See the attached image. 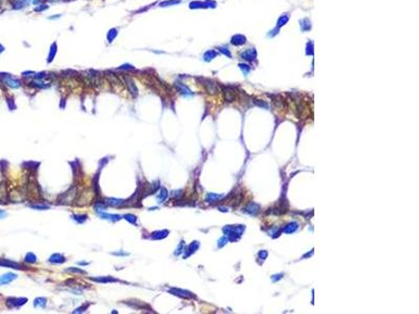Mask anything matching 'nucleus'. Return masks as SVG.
Returning <instances> with one entry per match:
<instances>
[{"label":"nucleus","mask_w":419,"mask_h":314,"mask_svg":"<svg viewBox=\"0 0 419 314\" xmlns=\"http://www.w3.org/2000/svg\"><path fill=\"white\" fill-rule=\"evenodd\" d=\"M1 78H2V81L4 82V84H7L8 86H10L12 88L20 87V82L10 74H1Z\"/></svg>","instance_id":"obj_1"},{"label":"nucleus","mask_w":419,"mask_h":314,"mask_svg":"<svg viewBox=\"0 0 419 314\" xmlns=\"http://www.w3.org/2000/svg\"><path fill=\"white\" fill-rule=\"evenodd\" d=\"M239 66H240V67H241V69H242V70H246V71H249V70H251V68H249L248 65H243V64H240Z\"/></svg>","instance_id":"obj_22"},{"label":"nucleus","mask_w":419,"mask_h":314,"mask_svg":"<svg viewBox=\"0 0 419 314\" xmlns=\"http://www.w3.org/2000/svg\"><path fill=\"white\" fill-rule=\"evenodd\" d=\"M190 8H208L206 6V3L204 2H197V1H194V2H192L190 4Z\"/></svg>","instance_id":"obj_15"},{"label":"nucleus","mask_w":419,"mask_h":314,"mask_svg":"<svg viewBox=\"0 0 419 314\" xmlns=\"http://www.w3.org/2000/svg\"><path fill=\"white\" fill-rule=\"evenodd\" d=\"M219 50L222 53H224L226 56H227L229 58H231L232 57V55H231V52H230V50H229V48H226V47H219Z\"/></svg>","instance_id":"obj_20"},{"label":"nucleus","mask_w":419,"mask_h":314,"mask_svg":"<svg viewBox=\"0 0 419 314\" xmlns=\"http://www.w3.org/2000/svg\"><path fill=\"white\" fill-rule=\"evenodd\" d=\"M245 41H246V38L243 36V35H240V34L235 35V36L232 38V44H234V45H242V44L245 43Z\"/></svg>","instance_id":"obj_6"},{"label":"nucleus","mask_w":419,"mask_h":314,"mask_svg":"<svg viewBox=\"0 0 419 314\" xmlns=\"http://www.w3.org/2000/svg\"><path fill=\"white\" fill-rule=\"evenodd\" d=\"M2 50H3V47H2V46H1V47H0V52H1V51H2Z\"/></svg>","instance_id":"obj_25"},{"label":"nucleus","mask_w":419,"mask_h":314,"mask_svg":"<svg viewBox=\"0 0 419 314\" xmlns=\"http://www.w3.org/2000/svg\"><path fill=\"white\" fill-rule=\"evenodd\" d=\"M216 56H217V52L215 51V50H208V51L204 53L203 58H204L205 61H211V60H213Z\"/></svg>","instance_id":"obj_11"},{"label":"nucleus","mask_w":419,"mask_h":314,"mask_svg":"<svg viewBox=\"0 0 419 314\" xmlns=\"http://www.w3.org/2000/svg\"><path fill=\"white\" fill-rule=\"evenodd\" d=\"M16 278H17V275L14 274V273H11V272L5 273V274L0 276V285H7L8 283H11L12 281H14Z\"/></svg>","instance_id":"obj_3"},{"label":"nucleus","mask_w":419,"mask_h":314,"mask_svg":"<svg viewBox=\"0 0 419 314\" xmlns=\"http://www.w3.org/2000/svg\"><path fill=\"white\" fill-rule=\"evenodd\" d=\"M0 266L12 267V268H15V269H22V266H21L20 264L11 262V261H8V260H0Z\"/></svg>","instance_id":"obj_4"},{"label":"nucleus","mask_w":419,"mask_h":314,"mask_svg":"<svg viewBox=\"0 0 419 314\" xmlns=\"http://www.w3.org/2000/svg\"><path fill=\"white\" fill-rule=\"evenodd\" d=\"M25 261H26V262H29V263H35L37 261V257H36V256L34 253H27L26 257H25Z\"/></svg>","instance_id":"obj_18"},{"label":"nucleus","mask_w":419,"mask_h":314,"mask_svg":"<svg viewBox=\"0 0 419 314\" xmlns=\"http://www.w3.org/2000/svg\"><path fill=\"white\" fill-rule=\"evenodd\" d=\"M167 196H168L167 190H166V188H161L157 194V199L159 200V202H164L166 200V198H167Z\"/></svg>","instance_id":"obj_13"},{"label":"nucleus","mask_w":419,"mask_h":314,"mask_svg":"<svg viewBox=\"0 0 419 314\" xmlns=\"http://www.w3.org/2000/svg\"><path fill=\"white\" fill-rule=\"evenodd\" d=\"M4 215H5V213L3 212V210H0V219H1Z\"/></svg>","instance_id":"obj_24"},{"label":"nucleus","mask_w":419,"mask_h":314,"mask_svg":"<svg viewBox=\"0 0 419 314\" xmlns=\"http://www.w3.org/2000/svg\"><path fill=\"white\" fill-rule=\"evenodd\" d=\"M30 207H33V208H36V209H47V208H49V206H47V205H42V204H36V205H30Z\"/></svg>","instance_id":"obj_21"},{"label":"nucleus","mask_w":419,"mask_h":314,"mask_svg":"<svg viewBox=\"0 0 419 314\" xmlns=\"http://www.w3.org/2000/svg\"><path fill=\"white\" fill-rule=\"evenodd\" d=\"M49 262L60 264V263L65 262V257L62 256V254H60V253H55V254H52L51 257H49Z\"/></svg>","instance_id":"obj_8"},{"label":"nucleus","mask_w":419,"mask_h":314,"mask_svg":"<svg viewBox=\"0 0 419 314\" xmlns=\"http://www.w3.org/2000/svg\"><path fill=\"white\" fill-rule=\"evenodd\" d=\"M241 56H242V58H243V59L249 60V61H252V60H255V59H256V57H257V53H256L255 49H246L244 52H242V53H241Z\"/></svg>","instance_id":"obj_5"},{"label":"nucleus","mask_w":419,"mask_h":314,"mask_svg":"<svg viewBox=\"0 0 419 314\" xmlns=\"http://www.w3.org/2000/svg\"><path fill=\"white\" fill-rule=\"evenodd\" d=\"M288 20H289V15H288V14H284V15H282V16H281V17L279 18V20H278V23H277L278 27H281V26H283V25H285Z\"/></svg>","instance_id":"obj_10"},{"label":"nucleus","mask_w":419,"mask_h":314,"mask_svg":"<svg viewBox=\"0 0 419 314\" xmlns=\"http://www.w3.org/2000/svg\"><path fill=\"white\" fill-rule=\"evenodd\" d=\"M301 27H302V30H310V28H311V24H310V22H309L308 19H304V20H303V21H301Z\"/></svg>","instance_id":"obj_14"},{"label":"nucleus","mask_w":419,"mask_h":314,"mask_svg":"<svg viewBox=\"0 0 419 314\" xmlns=\"http://www.w3.org/2000/svg\"><path fill=\"white\" fill-rule=\"evenodd\" d=\"M123 218L125 219V220H127V221H129L130 223H132V224H135L136 223V220H137V218L135 216H133V215H131V214H127V215H125Z\"/></svg>","instance_id":"obj_16"},{"label":"nucleus","mask_w":419,"mask_h":314,"mask_svg":"<svg viewBox=\"0 0 419 314\" xmlns=\"http://www.w3.org/2000/svg\"><path fill=\"white\" fill-rule=\"evenodd\" d=\"M27 300L26 298H8L7 300V305L8 308H19L20 306H22L23 304H25V301Z\"/></svg>","instance_id":"obj_2"},{"label":"nucleus","mask_w":419,"mask_h":314,"mask_svg":"<svg viewBox=\"0 0 419 314\" xmlns=\"http://www.w3.org/2000/svg\"><path fill=\"white\" fill-rule=\"evenodd\" d=\"M93 281H95V282H99V283H110V282H115L117 279H112V278H109V276H107V278H102V279H92Z\"/></svg>","instance_id":"obj_17"},{"label":"nucleus","mask_w":419,"mask_h":314,"mask_svg":"<svg viewBox=\"0 0 419 314\" xmlns=\"http://www.w3.org/2000/svg\"><path fill=\"white\" fill-rule=\"evenodd\" d=\"M102 218L104 219H110L112 221H117V220L121 219V216L118 215H109V214H105V213H100Z\"/></svg>","instance_id":"obj_12"},{"label":"nucleus","mask_w":419,"mask_h":314,"mask_svg":"<svg viewBox=\"0 0 419 314\" xmlns=\"http://www.w3.org/2000/svg\"><path fill=\"white\" fill-rule=\"evenodd\" d=\"M68 271H70V272H80V273H85V271H83V270H77V269H68Z\"/></svg>","instance_id":"obj_23"},{"label":"nucleus","mask_w":419,"mask_h":314,"mask_svg":"<svg viewBox=\"0 0 419 314\" xmlns=\"http://www.w3.org/2000/svg\"><path fill=\"white\" fill-rule=\"evenodd\" d=\"M105 203H107L108 205H111V206H121L125 203V201L120 200V199H106Z\"/></svg>","instance_id":"obj_9"},{"label":"nucleus","mask_w":419,"mask_h":314,"mask_svg":"<svg viewBox=\"0 0 419 314\" xmlns=\"http://www.w3.org/2000/svg\"><path fill=\"white\" fill-rule=\"evenodd\" d=\"M177 87H178V89L181 91V93H183V94H190V92H191V91L182 84H178Z\"/></svg>","instance_id":"obj_19"},{"label":"nucleus","mask_w":419,"mask_h":314,"mask_svg":"<svg viewBox=\"0 0 419 314\" xmlns=\"http://www.w3.org/2000/svg\"><path fill=\"white\" fill-rule=\"evenodd\" d=\"M125 82H126L129 91L133 94V96H136L137 95V88L135 86V84H134V82L131 80V78H125Z\"/></svg>","instance_id":"obj_7"}]
</instances>
